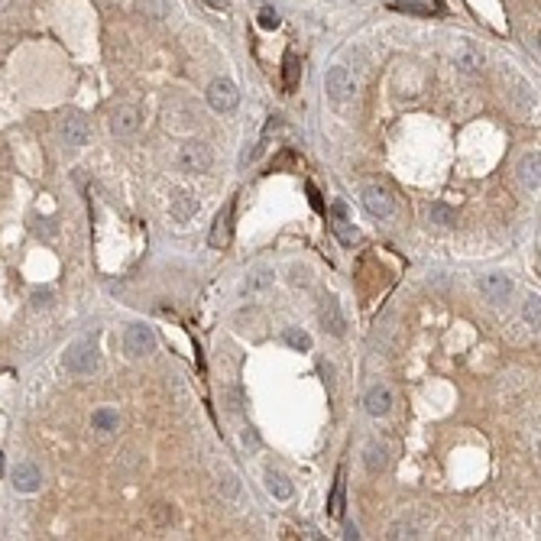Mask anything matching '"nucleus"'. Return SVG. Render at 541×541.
<instances>
[{
    "label": "nucleus",
    "instance_id": "f3484780",
    "mask_svg": "<svg viewBox=\"0 0 541 541\" xmlns=\"http://www.w3.org/2000/svg\"><path fill=\"white\" fill-rule=\"evenodd\" d=\"M266 490L273 492L275 499H282V502H285V499H292V492H295V486L288 483V477H285V473H279V470H275V467H269V470H266Z\"/></svg>",
    "mask_w": 541,
    "mask_h": 541
},
{
    "label": "nucleus",
    "instance_id": "2eb2a0df",
    "mask_svg": "<svg viewBox=\"0 0 541 541\" xmlns=\"http://www.w3.org/2000/svg\"><path fill=\"white\" fill-rule=\"evenodd\" d=\"M198 214V198L188 188H178L172 195V218L176 221H191Z\"/></svg>",
    "mask_w": 541,
    "mask_h": 541
},
{
    "label": "nucleus",
    "instance_id": "72a5a7b5",
    "mask_svg": "<svg viewBox=\"0 0 541 541\" xmlns=\"http://www.w3.org/2000/svg\"><path fill=\"white\" fill-rule=\"evenodd\" d=\"M344 538H360V532H357V525H347V535Z\"/></svg>",
    "mask_w": 541,
    "mask_h": 541
},
{
    "label": "nucleus",
    "instance_id": "c756f323",
    "mask_svg": "<svg viewBox=\"0 0 541 541\" xmlns=\"http://www.w3.org/2000/svg\"><path fill=\"white\" fill-rule=\"evenodd\" d=\"M525 321L532 324V328H538V298H525Z\"/></svg>",
    "mask_w": 541,
    "mask_h": 541
},
{
    "label": "nucleus",
    "instance_id": "b1692460",
    "mask_svg": "<svg viewBox=\"0 0 541 541\" xmlns=\"http://www.w3.org/2000/svg\"><path fill=\"white\" fill-rule=\"evenodd\" d=\"M282 340H285L292 350H298V353H308L311 350V334H305L302 328H285V330H282Z\"/></svg>",
    "mask_w": 541,
    "mask_h": 541
},
{
    "label": "nucleus",
    "instance_id": "f03ea898",
    "mask_svg": "<svg viewBox=\"0 0 541 541\" xmlns=\"http://www.w3.org/2000/svg\"><path fill=\"white\" fill-rule=\"evenodd\" d=\"M176 166L182 172L198 176V172H208L214 166V153H211L208 143H185V146L178 149V156H176Z\"/></svg>",
    "mask_w": 541,
    "mask_h": 541
},
{
    "label": "nucleus",
    "instance_id": "423d86ee",
    "mask_svg": "<svg viewBox=\"0 0 541 541\" xmlns=\"http://www.w3.org/2000/svg\"><path fill=\"white\" fill-rule=\"evenodd\" d=\"M318 321H321V328L328 330V334H334V338H344L347 321H344V311H340V302L334 295H324L321 298V305H318Z\"/></svg>",
    "mask_w": 541,
    "mask_h": 541
},
{
    "label": "nucleus",
    "instance_id": "a211bd4d",
    "mask_svg": "<svg viewBox=\"0 0 541 541\" xmlns=\"http://www.w3.org/2000/svg\"><path fill=\"white\" fill-rule=\"evenodd\" d=\"M389 464V448L383 441H370L366 444V470L370 473H383Z\"/></svg>",
    "mask_w": 541,
    "mask_h": 541
},
{
    "label": "nucleus",
    "instance_id": "9d476101",
    "mask_svg": "<svg viewBox=\"0 0 541 541\" xmlns=\"http://www.w3.org/2000/svg\"><path fill=\"white\" fill-rule=\"evenodd\" d=\"M140 107L136 104H120V107H113L111 111V130H113V136H130V133H136L140 130Z\"/></svg>",
    "mask_w": 541,
    "mask_h": 541
},
{
    "label": "nucleus",
    "instance_id": "7ed1b4c3",
    "mask_svg": "<svg viewBox=\"0 0 541 541\" xmlns=\"http://www.w3.org/2000/svg\"><path fill=\"white\" fill-rule=\"evenodd\" d=\"M324 91H328L330 101L344 104V101H350L353 94H357V78H353L344 65H334V69H328V75H324Z\"/></svg>",
    "mask_w": 541,
    "mask_h": 541
},
{
    "label": "nucleus",
    "instance_id": "a878e982",
    "mask_svg": "<svg viewBox=\"0 0 541 541\" xmlns=\"http://www.w3.org/2000/svg\"><path fill=\"white\" fill-rule=\"evenodd\" d=\"M218 492H221L224 499H237V496H240V480H237V473H231V470L221 473V480H218Z\"/></svg>",
    "mask_w": 541,
    "mask_h": 541
},
{
    "label": "nucleus",
    "instance_id": "dca6fc26",
    "mask_svg": "<svg viewBox=\"0 0 541 541\" xmlns=\"http://www.w3.org/2000/svg\"><path fill=\"white\" fill-rule=\"evenodd\" d=\"M454 65H457L460 71H477V69H483V52H480L473 43H464L460 49H457Z\"/></svg>",
    "mask_w": 541,
    "mask_h": 541
},
{
    "label": "nucleus",
    "instance_id": "f704fd0d",
    "mask_svg": "<svg viewBox=\"0 0 541 541\" xmlns=\"http://www.w3.org/2000/svg\"><path fill=\"white\" fill-rule=\"evenodd\" d=\"M0 477H4V454H0Z\"/></svg>",
    "mask_w": 541,
    "mask_h": 541
},
{
    "label": "nucleus",
    "instance_id": "9b49d317",
    "mask_svg": "<svg viewBox=\"0 0 541 541\" xmlns=\"http://www.w3.org/2000/svg\"><path fill=\"white\" fill-rule=\"evenodd\" d=\"M10 477H14V490L16 492H36L39 486H43V473H39V467H36L33 460H20Z\"/></svg>",
    "mask_w": 541,
    "mask_h": 541
},
{
    "label": "nucleus",
    "instance_id": "cd10ccee",
    "mask_svg": "<svg viewBox=\"0 0 541 541\" xmlns=\"http://www.w3.org/2000/svg\"><path fill=\"white\" fill-rule=\"evenodd\" d=\"M279 23H282V20H279V14H275L273 7H263V10H260V26H263V29H279Z\"/></svg>",
    "mask_w": 541,
    "mask_h": 541
},
{
    "label": "nucleus",
    "instance_id": "f8f14e48",
    "mask_svg": "<svg viewBox=\"0 0 541 541\" xmlns=\"http://www.w3.org/2000/svg\"><path fill=\"white\" fill-rule=\"evenodd\" d=\"M231 233H233V201L224 204V211L214 218V227H211V246L214 250H224L231 243Z\"/></svg>",
    "mask_w": 541,
    "mask_h": 541
},
{
    "label": "nucleus",
    "instance_id": "4be33fe9",
    "mask_svg": "<svg viewBox=\"0 0 541 541\" xmlns=\"http://www.w3.org/2000/svg\"><path fill=\"white\" fill-rule=\"evenodd\" d=\"M389 10L395 14H412V16H431V10H441V4H422V0H393Z\"/></svg>",
    "mask_w": 541,
    "mask_h": 541
},
{
    "label": "nucleus",
    "instance_id": "c85d7f7f",
    "mask_svg": "<svg viewBox=\"0 0 541 541\" xmlns=\"http://www.w3.org/2000/svg\"><path fill=\"white\" fill-rule=\"evenodd\" d=\"M240 441H243V448H250V450H260V435H256V428H243L240 431Z\"/></svg>",
    "mask_w": 541,
    "mask_h": 541
},
{
    "label": "nucleus",
    "instance_id": "6e6552de",
    "mask_svg": "<svg viewBox=\"0 0 541 541\" xmlns=\"http://www.w3.org/2000/svg\"><path fill=\"white\" fill-rule=\"evenodd\" d=\"M360 198H363L366 211H370L373 218H389V214L395 211L393 195H389V188H383V185H366V188L360 191Z\"/></svg>",
    "mask_w": 541,
    "mask_h": 541
},
{
    "label": "nucleus",
    "instance_id": "473e14b6",
    "mask_svg": "<svg viewBox=\"0 0 541 541\" xmlns=\"http://www.w3.org/2000/svg\"><path fill=\"white\" fill-rule=\"evenodd\" d=\"M204 4H208V7H214V10H221V14H224V10H231V4H227V0H204Z\"/></svg>",
    "mask_w": 541,
    "mask_h": 541
},
{
    "label": "nucleus",
    "instance_id": "6ab92c4d",
    "mask_svg": "<svg viewBox=\"0 0 541 541\" xmlns=\"http://www.w3.org/2000/svg\"><path fill=\"white\" fill-rule=\"evenodd\" d=\"M538 169H541L538 153H528L525 159H522V166H519V178H522V185H525L528 191H538Z\"/></svg>",
    "mask_w": 541,
    "mask_h": 541
},
{
    "label": "nucleus",
    "instance_id": "0eeeda50",
    "mask_svg": "<svg viewBox=\"0 0 541 541\" xmlns=\"http://www.w3.org/2000/svg\"><path fill=\"white\" fill-rule=\"evenodd\" d=\"M59 136L65 140V146L78 149V146H85V143H88L91 127H88V120L81 117V113H65L62 123H59Z\"/></svg>",
    "mask_w": 541,
    "mask_h": 541
},
{
    "label": "nucleus",
    "instance_id": "5701e85b",
    "mask_svg": "<svg viewBox=\"0 0 541 541\" xmlns=\"http://www.w3.org/2000/svg\"><path fill=\"white\" fill-rule=\"evenodd\" d=\"M91 425H94V431H117L120 428V412H113V408H98V412L91 415Z\"/></svg>",
    "mask_w": 541,
    "mask_h": 541
},
{
    "label": "nucleus",
    "instance_id": "1a4fd4ad",
    "mask_svg": "<svg viewBox=\"0 0 541 541\" xmlns=\"http://www.w3.org/2000/svg\"><path fill=\"white\" fill-rule=\"evenodd\" d=\"M330 231L338 233V240L344 246H353V240H357V227L350 224L347 204L340 201V198H334V201H330Z\"/></svg>",
    "mask_w": 541,
    "mask_h": 541
},
{
    "label": "nucleus",
    "instance_id": "20e7f679",
    "mask_svg": "<svg viewBox=\"0 0 541 541\" xmlns=\"http://www.w3.org/2000/svg\"><path fill=\"white\" fill-rule=\"evenodd\" d=\"M153 350H156V330L153 328H146V324H130V328L123 330V353H127L130 360H140Z\"/></svg>",
    "mask_w": 541,
    "mask_h": 541
},
{
    "label": "nucleus",
    "instance_id": "7c9ffc66",
    "mask_svg": "<svg viewBox=\"0 0 541 541\" xmlns=\"http://www.w3.org/2000/svg\"><path fill=\"white\" fill-rule=\"evenodd\" d=\"M49 298H52V292L46 288V292H33V305L36 308H43V305H49Z\"/></svg>",
    "mask_w": 541,
    "mask_h": 541
},
{
    "label": "nucleus",
    "instance_id": "f257e3e1",
    "mask_svg": "<svg viewBox=\"0 0 541 541\" xmlns=\"http://www.w3.org/2000/svg\"><path fill=\"white\" fill-rule=\"evenodd\" d=\"M65 370L75 373V376H88V373L98 370V344L91 338H81L65 350Z\"/></svg>",
    "mask_w": 541,
    "mask_h": 541
},
{
    "label": "nucleus",
    "instance_id": "ddd939ff",
    "mask_svg": "<svg viewBox=\"0 0 541 541\" xmlns=\"http://www.w3.org/2000/svg\"><path fill=\"white\" fill-rule=\"evenodd\" d=\"M480 292L486 295V302L502 305V302H509V295H512V282H509L506 275H483Z\"/></svg>",
    "mask_w": 541,
    "mask_h": 541
},
{
    "label": "nucleus",
    "instance_id": "bb28decb",
    "mask_svg": "<svg viewBox=\"0 0 541 541\" xmlns=\"http://www.w3.org/2000/svg\"><path fill=\"white\" fill-rule=\"evenodd\" d=\"M428 214H431V221H438L441 227H450V224L457 221V214L450 211V208H444V204H438V201L428 208Z\"/></svg>",
    "mask_w": 541,
    "mask_h": 541
},
{
    "label": "nucleus",
    "instance_id": "2f4dec72",
    "mask_svg": "<svg viewBox=\"0 0 541 541\" xmlns=\"http://www.w3.org/2000/svg\"><path fill=\"white\" fill-rule=\"evenodd\" d=\"M308 198H311V208H315V211H321V208H324V204H321V195H318V188H315L311 182H308Z\"/></svg>",
    "mask_w": 541,
    "mask_h": 541
},
{
    "label": "nucleus",
    "instance_id": "aec40b11",
    "mask_svg": "<svg viewBox=\"0 0 541 541\" xmlns=\"http://www.w3.org/2000/svg\"><path fill=\"white\" fill-rule=\"evenodd\" d=\"M273 282H275L273 269H253V273H246V279H243V292H246V295H256V292L269 288Z\"/></svg>",
    "mask_w": 541,
    "mask_h": 541
},
{
    "label": "nucleus",
    "instance_id": "412c9836",
    "mask_svg": "<svg viewBox=\"0 0 541 541\" xmlns=\"http://www.w3.org/2000/svg\"><path fill=\"white\" fill-rule=\"evenodd\" d=\"M298 75H302V62H298L295 52H288L285 62H282V88H285V94H292L298 88Z\"/></svg>",
    "mask_w": 541,
    "mask_h": 541
},
{
    "label": "nucleus",
    "instance_id": "39448f33",
    "mask_svg": "<svg viewBox=\"0 0 541 541\" xmlns=\"http://www.w3.org/2000/svg\"><path fill=\"white\" fill-rule=\"evenodd\" d=\"M208 104L214 107L218 113H231L233 107L240 104V91L231 78H214L208 85Z\"/></svg>",
    "mask_w": 541,
    "mask_h": 541
},
{
    "label": "nucleus",
    "instance_id": "393cba45",
    "mask_svg": "<svg viewBox=\"0 0 541 541\" xmlns=\"http://www.w3.org/2000/svg\"><path fill=\"white\" fill-rule=\"evenodd\" d=\"M344 492H347V486H344V470H340L338 483H334V490H330V502H328V512L334 515V519L344 515Z\"/></svg>",
    "mask_w": 541,
    "mask_h": 541
},
{
    "label": "nucleus",
    "instance_id": "4468645a",
    "mask_svg": "<svg viewBox=\"0 0 541 541\" xmlns=\"http://www.w3.org/2000/svg\"><path fill=\"white\" fill-rule=\"evenodd\" d=\"M363 405L366 412L373 415V418H380V415H389V408H393V393H389L386 386H370L363 395Z\"/></svg>",
    "mask_w": 541,
    "mask_h": 541
}]
</instances>
